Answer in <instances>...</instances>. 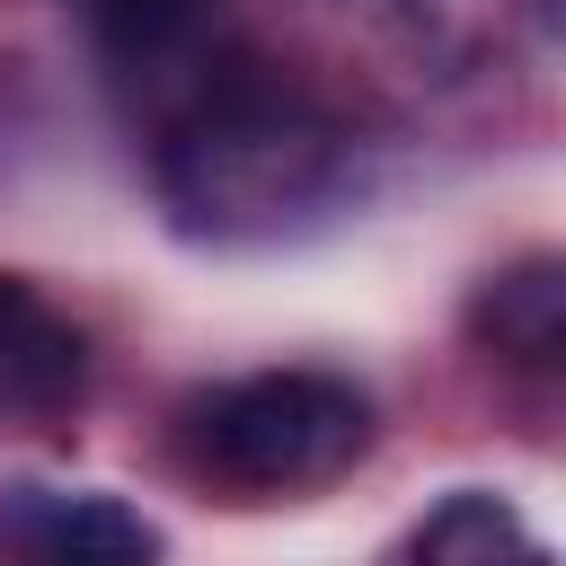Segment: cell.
I'll list each match as a JSON object with an SVG mask.
<instances>
[{
  "label": "cell",
  "mask_w": 566,
  "mask_h": 566,
  "mask_svg": "<svg viewBox=\"0 0 566 566\" xmlns=\"http://www.w3.org/2000/svg\"><path fill=\"white\" fill-rule=\"evenodd\" d=\"M478 327L495 336V354H513V363H548V354L566 345V274H557V256H531V265L495 274Z\"/></svg>",
  "instance_id": "8992f818"
},
{
  "label": "cell",
  "mask_w": 566,
  "mask_h": 566,
  "mask_svg": "<svg viewBox=\"0 0 566 566\" xmlns=\"http://www.w3.org/2000/svg\"><path fill=\"white\" fill-rule=\"evenodd\" d=\"M150 557H159L150 522L133 504H115V495L53 504L35 522V548H27V566H150Z\"/></svg>",
  "instance_id": "5b68a950"
},
{
  "label": "cell",
  "mask_w": 566,
  "mask_h": 566,
  "mask_svg": "<svg viewBox=\"0 0 566 566\" xmlns=\"http://www.w3.org/2000/svg\"><path fill=\"white\" fill-rule=\"evenodd\" d=\"M407 566H548V548H539V531H531L504 495L460 486V495H442V504L424 513Z\"/></svg>",
  "instance_id": "277c9868"
},
{
  "label": "cell",
  "mask_w": 566,
  "mask_h": 566,
  "mask_svg": "<svg viewBox=\"0 0 566 566\" xmlns=\"http://www.w3.org/2000/svg\"><path fill=\"white\" fill-rule=\"evenodd\" d=\"M186 451L230 495H310L371 451V398L336 371H248L195 398Z\"/></svg>",
  "instance_id": "7a4b0ae2"
},
{
  "label": "cell",
  "mask_w": 566,
  "mask_h": 566,
  "mask_svg": "<svg viewBox=\"0 0 566 566\" xmlns=\"http://www.w3.org/2000/svg\"><path fill=\"white\" fill-rule=\"evenodd\" d=\"M336 186L345 124L256 62H221L159 115V195L195 239H274L310 221Z\"/></svg>",
  "instance_id": "6da1fadb"
},
{
  "label": "cell",
  "mask_w": 566,
  "mask_h": 566,
  "mask_svg": "<svg viewBox=\"0 0 566 566\" xmlns=\"http://www.w3.org/2000/svg\"><path fill=\"white\" fill-rule=\"evenodd\" d=\"M88 398V336L27 283L0 274V424H62Z\"/></svg>",
  "instance_id": "3957f363"
}]
</instances>
